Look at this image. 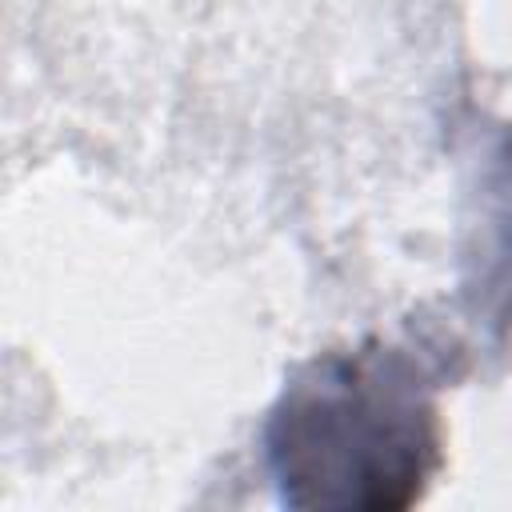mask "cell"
<instances>
[{
  "mask_svg": "<svg viewBox=\"0 0 512 512\" xmlns=\"http://www.w3.org/2000/svg\"><path fill=\"white\" fill-rule=\"evenodd\" d=\"M436 368L424 352L364 336L304 360L264 416V468L304 512H404L444 468Z\"/></svg>",
  "mask_w": 512,
  "mask_h": 512,
  "instance_id": "6da1fadb",
  "label": "cell"
},
{
  "mask_svg": "<svg viewBox=\"0 0 512 512\" xmlns=\"http://www.w3.org/2000/svg\"><path fill=\"white\" fill-rule=\"evenodd\" d=\"M480 256L484 288L512 308V124L492 148L480 180Z\"/></svg>",
  "mask_w": 512,
  "mask_h": 512,
  "instance_id": "7a4b0ae2",
  "label": "cell"
}]
</instances>
